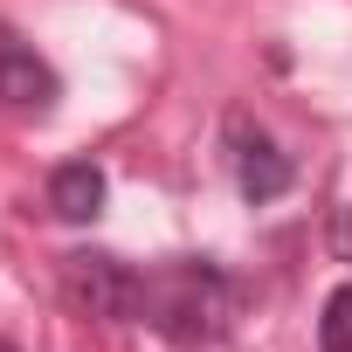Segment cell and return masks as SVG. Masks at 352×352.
Listing matches in <instances>:
<instances>
[{
    "label": "cell",
    "instance_id": "3",
    "mask_svg": "<svg viewBox=\"0 0 352 352\" xmlns=\"http://www.w3.org/2000/svg\"><path fill=\"white\" fill-rule=\"evenodd\" d=\"M228 145H235V187L263 208V201H276L283 187H290V159L276 152V138L270 131H256L249 118H235L228 124Z\"/></svg>",
    "mask_w": 352,
    "mask_h": 352
},
{
    "label": "cell",
    "instance_id": "2",
    "mask_svg": "<svg viewBox=\"0 0 352 352\" xmlns=\"http://www.w3.org/2000/svg\"><path fill=\"white\" fill-rule=\"evenodd\" d=\"M63 290L90 318H138L145 311V276L124 270L118 256H63Z\"/></svg>",
    "mask_w": 352,
    "mask_h": 352
},
{
    "label": "cell",
    "instance_id": "6",
    "mask_svg": "<svg viewBox=\"0 0 352 352\" xmlns=\"http://www.w3.org/2000/svg\"><path fill=\"white\" fill-rule=\"evenodd\" d=\"M318 345L324 352H352V283H338L324 297V318H318Z\"/></svg>",
    "mask_w": 352,
    "mask_h": 352
},
{
    "label": "cell",
    "instance_id": "8",
    "mask_svg": "<svg viewBox=\"0 0 352 352\" xmlns=\"http://www.w3.org/2000/svg\"><path fill=\"white\" fill-rule=\"evenodd\" d=\"M0 352H14V345H8V338H0Z\"/></svg>",
    "mask_w": 352,
    "mask_h": 352
},
{
    "label": "cell",
    "instance_id": "5",
    "mask_svg": "<svg viewBox=\"0 0 352 352\" xmlns=\"http://www.w3.org/2000/svg\"><path fill=\"white\" fill-rule=\"evenodd\" d=\"M104 166H90V159H69V166H56L49 173V208L63 214V221H97L104 214Z\"/></svg>",
    "mask_w": 352,
    "mask_h": 352
},
{
    "label": "cell",
    "instance_id": "1",
    "mask_svg": "<svg viewBox=\"0 0 352 352\" xmlns=\"http://www.w3.org/2000/svg\"><path fill=\"white\" fill-rule=\"evenodd\" d=\"M138 318H152L173 345H201V338H214L221 318H228V283H221L208 263L159 270V276H145V311H138Z\"/></svg>",
    "mask_w": 352,
    "mask_h": 352
},
{
    "label": "cell",
    "instance_id": "7",
    "mask_svg": "<svg viewBox=\"0 0 352 352\" xmlns=\"http://www.w3.org/2000/svg\"><path fill=\"white\" fill-rule=\"evenodd\" d=\"M331 249H338V263H352V208H338V221H331Z\"/></svg>",
    "mask_w": 352,
    "mask_h": 352
},
{
    "label": "cell",
    "instance_id": "4",
    "mask_svg": "<svg viewBox=\"0 0 352 352\" xmlns=\"http://www.w3.org/2000/svg\"><path fill=\"white\" fill-rule=\"evenodd\" d=\"M56 69L14 35V28H0V104L8 111H49L56 104Z\"/></svg>",
    "mask_w": 352,
    "mask_h": 352
}]
</instances>
